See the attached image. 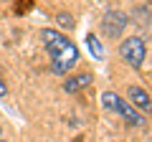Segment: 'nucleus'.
I'll return each mask as SVG.
<instances>
[{"instance_id":"obj_1","label":"nucleus","mask_w":152,"mask_h":142,"mask_svg":"<svg viewBox=\"0 0 152 142\" xmlns=\"http://www.w3.org/2000/svg\"><path fill=\"white\" fill-rule=\"evenodd\" d=\"M41 41H43L46 51H48V56H51V69H53V74L64 76V74H69L76 66V61H79V48H76L66 36H61L53 28H43V31H41Z\"/></svg>"},{"instance_id":"obj_2","label":"nucleus","mask_w":152,"mask_h":142,"mask_svg":"<svg viewBox=\"0 0 152 142\" xmlns=\"http://www.w3.org/2000/svg\"><path fill=\"white\" fill-rule=\"evenodd\" d=\"M102 104L107 107V109L117 112V114H119L127 124H132V127H145V114H140V112H137L129 102H124L119 94H114V91L102 94Z\"/></svg>"},{"instance_id":"obj_3","label":"nucleus","mask_w":152,"mask_h":142,"mask_svg":"<svg viewBox=\"0 0 152 142\" xmlns=\"http://www.w3.org/2000/svg\"><path fill=\"white\" fill-rule=\"evenodd\" d=\"M119 53H122V59H124L127 64L132 66V69H140V66L145 64L147 46H145V41H142L140 36H129V38H124V41H122Z\"/></svg>"},{"instance_id":"obj_4","label":"nucleus","mask_w":152,"mask_h":142,"mask_svg":"<svg viewBox=\"0 0 152 142\" xmlns=\"http://www.w3.org/2000/svg\"><path fill=\"white\" fill-rule=\"evenodd\" d=\"M127 28V15L119 10H107L102 18V33L107 38H119L122 31Z\"/></svg>"},{"instance_id":"obj_5","label":"nucleus","mask_w":152,"mask_h":142,"mask_svg":"<svg viewBox=\"0 0 152 142\" xmlns=\"http://www.w3.org/2000/svg\"><path fill=\"white\" fill-rule=\"evenodd\" d=\"M127 97H129V104L140 112V114H152V97H150V91H145L142 86H129Z\"/></svg>"},{"instance_id":"obj_6","label":"nucleus","mask_w":152,"mask_h":142,"mask_svg":"<svg viewBox=\"0 0 152 142\" xmlns=\"http://www.w3.org/2000/svg\"><path fill=\"white\" fill-rule=\"evenodd\" d=\"M89 84H91V74H79V76H71L64 84V89L69 94H76V91H81L84 86H89Z\"/></svg>"},{"instance_id":"obj_7","label":"nucleus","mask_w":152,"mask_h":142,"mask_svg":"<svg viewBox=\"0 0 152 142\" xmlns=\"http://www.w3.org/2000/svg\"><path fill=\"white\" fill-rule=\"evenodd\" d=\"M86 46H89V51H91L94 59H102V56H104V48H102V43H99V38L94 36V33L86 36Z\"/></svg>"},{"instance_id":"obj_8","label":"nucleus","mask_w":152,"mask_h":142,"mask_svg":"<svg viewBox=\"0 0 152 142\" xmlns=\"http://www.w3.org/2000/svg\"><path fill=\"white\" fill-rule=\"evenodd\" d=\"M58 20L64 23L66 28H74V18H71V13H58Z\"/></svg>"},{"instance_id":"obj_9","label":"nucleus","mask_w":152,"mask_h":142,"mask_svg":"<svg viewBox=\"0 0 152 142\" xmlns=\"http://www.w3.org/2000/svg\"><path fill=\"white\" fill-rule=\"evenodd\" d=\"M8 94V86H5V81H3V76H0V97H5Z\"/></svg>"},{"instance_id":"obj_10","label":"nucleus","mask_w":152,"mask_h":142,"mask_svg":"<svg viewBox=\"0 0 152 142\" xmlns=\"http://www.w3.org/2000/svg\"><path fill=\"white\" fill-rule=\"evenodd\" d=\"M0 142H3V130H0Z\"/></svg>"}]
</instances>
